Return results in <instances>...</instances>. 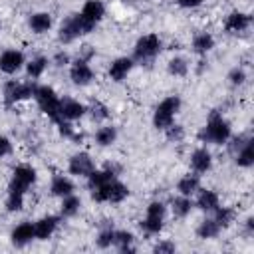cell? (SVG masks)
Instances as JSON below:
<instances>
[{
    "label": "cell",
    "mask_w": 254,
    "mask_h": 254,
    "mask_svg": "<svg viewBox=\"0 0 254 254\" xmlns=\"http://www.w3.org/2000/svg\"><path fill=\"white\" fill-rule=\"evenodd\" d=\"M198 139L202 143H214V145H222L230 139V123L216 111L210 113L206 125L202 127V131L198 133Z\"/></svg>",
    "instance_id": "6da1fadb"
},
{
    "label": "cell",
    "mask_w": 254,
    "mask_h": 254,
    "mask_svg": "<svg viewBox=\"0 0 254 254\" xmlns=\"http://www.w3.org/2000/svg\"><path fill=\"white\" fill-rule=\"evenodd\" d=\"M93 28H95V26L89 24L79 12H77V14H71V16H67V18L62 22L60 32H58V40H60L62 44H69V42H73L75 38L89 34Z\"/></svg>",
    "instance_id": "7a4b0ae2"
},
{
    "label": "cell",
    "mask_w": 254,
    "mask_h": 254,
    "mask_svg": "<svg viewBox=\"0 0 254 254\" xmlns=\"http://www.w3.org/2000/svg\"><path fill=\"white\" fill-rule=\"evenodd\" d=\"M34 99H36L38 107H40L54 123H60V121H62V115H60V97H58V93L54 91V87H50V85H36Z\"/></svg>",
    "instance_id": "3957f363"
},
{
    "label": "cell",
    "mask_w": 254,
    "mask_h": 254,
    "mask_svg": "<svg viewBox=\"0 0 254 254\" xmlns=\"http://www.w3.org/2000/svg\"><path fill=\"white\" fill-rule=\"evenodd\" d=\"M181 109V97L179 95H169V97H165L159 105H157V109H155V113H153V125L157 127V129H167L169 125H173V119H175V115H177V111Z\"/></svg>",
    "instance_id": "277c9868"
},
{
    "label": "cell",
    "mask_w": 254,
    "mask_h": 254,
    "mask_svg": "<svg viewBox=\"0 0 254 254\" xmlns=\"http://www.w3.org/2000/svg\"><path fill=\"white\" fill-rule=\"evenodd\" d=\"M127 196H129V189L117 179H113L101 187L91 189V198L97 202H121Z\"/></svg>",
    "instance_id": "5b68a950"
},
{
    "label": "cell",
    "mask_w": 254,
    "mask_h": 254,
    "mask_svg": "<svg viewBox=\"0 0 254 254\" xmlns=\"http://www.w3.org/2000/svg\"><path fill=\"white\" fill-rule=\"evenodd\" d=\"M163 48V42L157 34H147L143 38L137 40L135 48H133V60L137 62H147V60H153Z\"/></svg>",
    "instance_id": "8992f818"
},
{
    "label": "cell",
    "mask_w": 254,
    "mask_h": 254,
    "mask_svg": "<svg viewBox=\"0 0 254 254\" xmlns=\"http://www.w3.org/2000/svg\"><path fill=\"white\" fill-rule=\"evenodd\" d=\"M165 204L161 200H153L149 206H147V214L141 222V228L147 232V234H159L161 228H163V222H165Z\"/></svg>",
    "instance_id": "52a82bcc"
},
{
    "label": "cell",
    "mask_w": 254,
    "mask_h": 254,
    "mask_svg": "<svg viewBox=\"0 0 254 254\" xmlns=\"http://www.w3.org/2000/svg\"><path fill=\"white\" fill-rule=\"evenodd\" d=\"M36 83H20V81H8L4 85V103L10 107L22 99L34 97Z\"/></svg>",
    "instance_id": "ba28073f"
},
{
    "label": "cell",
    "mask_w": 254,
    "mask_h": 254,
    "mask_svg": "<svg viewBox=\"0 0 254 254\" xmlns=\"http://www.w3.org/2000/svg\"><path fill=\"white\" fill-rule=\"evenodd\" d=\"M34 183H36V169L30 165H18L12 173V181H10L8 190H18V192L26 194V190Z\"/></svg>",
    "instance_id": "9c48e42d"
},
{
    "label": "cell",
    "mask_w": 254,
    "mask_h": 254,
    "mask_svg": "<svg viewBox=\"0 0 254 254\" xmlns=\"http://www.w3.org/2000/svg\"><path fill=\"white\" fill-rule=\"evenodd\" d=\"M117 173H119V167L117 165H111V163L105 165V169H101V171L93 169L87 175V187H89V190L95 189V187H101V185H105V183H109L113 179H117Z\"/></svg>",
    "instance_id": "30bf717a"
},
{
    "label": "cell",
    "mask_w": 254,
    "mask_h": 254,
    "mask_svg": "<svg viewBox=\"0 0 254 254\" xmlns=\"http://www.w3.org/2000/svg\"><path fill=\"white\" fill-rule=\"evenodd\" d=\"M24 64L26 60L20 50H6L0 54V71L4 73H16Z\"/></svg>",
    "instance_id": "8fae6325"
},
{
    "label": "cell",
    "mask_w": 254,
    "mask_h": 254,
    "mask_svg": "<svg viewBox=\"0 0 254 254\" xmlns=\"http://www.w3.org/2000/svg\"><path fill=\"white\" fill-rule=\"evenodd\" d=\"M69 77H71V81L75 85H87L93 79V69L89 67V64L85 60H79L77 58L71 64V67H69Z\"/></svg>",
    "instance_id": "7c38bea8"
},
{
    "label": "cell",
    "mask_w": 254,
    "mask_h": 254,
    "mask_svg": "<svg viewBox=\"0 0 254 254\" xmlns=\"http://www.w3.org/2000/svg\"><path fill=\"white\" fill-rule=\"evenodd\" d=\"M67 169L75 177H87L95 169V165H93V159L89 157V153H75L69 159V167Z\"/></svg>",
    "instance_id": "4fadbf2b"
},
{
    "label": "cell",
    "mask_w": 254,
    "mask_h": 254,
    "mask_svg": "<svg viewBox=\"0 0 254 254\" xmlns=\"http://www.w3.org/2000/svg\"><path fill=\"white\" fill-rule=\"evenodd\" d=\"M85 111H87V107H85L83 103L75 101V99H69V97L60 99V115H62V119H65V121H75V119L83 117Z\"/></svg>",
    "instance_id": "5bb4252c"
},
{
    "label": "cell",
    "mask_w": 254,
    "mask_h": 254,
    "mask_svg": "<svg viewBox=\"0 0 254 254\" xmlns=\"http://www.w3.org/2000/svg\"><path fill=\"white\" fill-rule=\"evenodd\" d=\"M60 224V216H54V214H48V216H42L40 220L34 222V234L38 240H48L56 228Z\"/></svg>",
    "instance_id": "9a60e30c"
},
{
    "label": "cell",
    "mask_w": 254,
    "mask_h": 254,
    "mask_svg": "<svg viewBox=\"0 0 254 254\" xmlns=\"http://www.w3.org/2000/svg\"><path fill=\"white\" fill-rule=\"evenodd\" d=\"M10 238H12V244L18 246V248L30 244V242L36 238V234H34V224H32V222H20V224L12 230Z\"/></svg>",
    "instance_id": "2e32d148"
},
{
    "label": "cell",
    "mask_w": 254,
    "mask_h": 254,
    "mask_svg": "<svg viewBox=\"0 0 254 254\" xmlns=\"http://www.w3.org/2000/svg\"><path fill=\"white\" fill-rule=\"evenodd\" d=\"M190 167H192L194 173H206V171H210V167H212V155H210V151L204 149V147L194 149L192 155H190Z\"/></svg>",
    "instance_id": "e0dca14e"
},
{
    "label": "cell",
    "mask_w": 254,
    "mask_h": 254,
    "mask_svg": "<svg viewBox=\"0 0 254 254\" xmlns=\"http://www.w3.org/2000/svg\"><path fill=\"white\" fill-rule=\"evenodd\" d=\"M250 22H252V18H250L248 14H244V12H238V10H236V12H230V14L226 16L224 28H226V32L238 34V32H244V30H248Z\"/></svg>",
    "instance_id": "ac0fdd59"
},
{
    "label": "cell",
    "mask_w": 254,
    "mask_h": 254,
    "mask_svg": "<svg viewBox=\"0 0 254 254\" xmlns=\"http://www.w3.org/2000/svg\"><path fill=\"white\" fill-rule=\"evenodd\" d=\"M89 24H93V26H97L99 24V20L105 16V6H103V2L101 0H87L85 4H83V8H81V12H79Z\"/></svg>",
    "instance_id": "d6986e66"
},
{
    "label": "cell",
    "mask_w": 254,
    "mask_h": 254,
    "mask_svg": "<svg viewBox=\"0 0 254 254\" xmlns=\"http://www.w3.org/2000/svg\"><path fill=\"white\" fill-rule=\"evenodd\" d=\"M131 69H133V58H117L109 65V77L113 81H123Z\"/></svg>",
    "instance_id": "ffe728a7"
},
{
    "label": "cell",
    "mask_w": 254,
    "mask_h": 254,
    "mask_svg": "<svg viewBox=\"0 0 254 254\" xmlns=\"http://www.w3.org/2000/svg\"><path fill=\"white\" fill-rule=\"evenodd\" d=\"M196 208L204 210V212H214L216 206H218V194L214 190H200L198 196H196V202H194Z\"/></svg>",
    "instance_id": "44dd1931"
},
{
    "label": "cell",
    "mask_w": 254,
    "mask_h": 254,
    "mask_svg": "<svg viewBox=\"0 0 254 254\" xmlns=\"http://www.w3.org/2000/svg\"><path fill=\"white\" fill-rule=\"evenodd\" d=\"M28 24H30L32 32H36V34H44V32H48V30L52 28V16H50L48 12H36V14L30 16Z\"/></svg>",
    "instance_id": "7402d4cb"
},
{
    "label": "cell",
    "mask_w": 254,
    "mask_h": 254,
    "mask_svg": "<svg viewBox=\"0 0 254 254\" xmlns=\"http://www.w3.org/2000/svg\"><path fill=\"white\" fill-rule=\"evenodd\" d=\"M212 48H214V38H212L208 32H200V34H196V36L192 38V50H194V54L204 56V54H208Z\"/></svg>",
    "instance_id": "603a6c76"
},
{
    "label": "cell",
    "mask_w": 254,
    "mask_h": 254,
    "mask_svg": "<svg viewBox=\"0 0 254 254\" xmlns=\"http://www.w3.org/2000/svg\"><path fill=\"white\" fill-rule=\"evenodd\" d=\"M50 190H52V194H56V196L71 194V192H73V183H71L67 177H64V175H56V177L52 179Z\"/></svg>",
    "instance_id": "cb8c5ba5"
},
{
    "label": "cell",
    "mask_w": 254,
    "mask_h": 254,
    "mask_svg": "<svg viewBox=\"0 0 254 254\" xmlns=\"http://www.w3.org/2000/svg\"><path fill=\"white\" fill-rule=\"evenodd\" d=\"M220 232V226L216 224L214 218H204L200 220V224L196 226V236L202 238V240H210V238H216Z\"/></svg>",
    "instance_id": "d4e9b609"
},
{
    "label": "cell",
    "mask_w": 254,
    "mask_h": 254,
    "mask_svg": "<svg viewBox=\"0 0 254 254\" xmlns=\"http://www.w3.org/2000/svg\"><path fill=\"white\" fill-rule=\"evenodd\" d=\"M198 185H200V181H198V175H185L179 183H177V190L181 192V194H185V196H192L196 190H198Z\"/></svg>",
    "instance_id": "484cf974"
},
{
    "label": "cell",
    "mask_w": 254,
    "mask_h": 254,
    "mask_svg": "<svg viewBox=\"0 0 254 254\" xmlns=\"http://www.w3.org/2000/svg\"><path fill=\"white\" fill-rule=\"evenodd\" d=\"M234 161L238 167H252L254 163V151H252V139H248L236 153H234Z\"/></svg>",
    "instance_id": "4316f807"
},
{
    "label": "cell",
    "mask_w": 254,
    "mask_h": 254,
    "mask_svg": "<svg viewBox=\"0 0 254 254\" xmlns=\"http://www.w3.org/2000/svg\"><path fill=\"white\" fill-rule=\"evenodd\" d=\"M79 206H81V198L71 192V194L62 196L60 212H62V216H75V214L79 212Z\"/></svg>",
    "instance_id": "83f0119b"
},
{
    "label": "cell",
    "mask_w": 254,
    "mask_h": 254,
    "mask_svg": "<svg viewBox=\"0 0 254 254\" xmlns=\"http://www.w3.org/2000/svg\"><path fill=\"white\" fill-rule=\"evenodd\" d=\"M192 206H194V202L190 200V196H185V194H181V196L173 198V202H171L173 214H175V216H179V218H185V216L192 210Z\"/></svg>",
    "instance_id": "f1b7e54d"
},
{
    "label": "cell",
    "mask_w": 254,
    "mask_h": 254,
    "mask_svg": "<svg viewBox=\"0 0 254 254\" xmlns=\"http://www.w3.org/2000/svg\"><path fill=\"white\" fill-rule=\"evenodd\" d=\"M115 139H117V129L113 125H105L95 131V143L99 147H109L111 143H115Z\"/></svg>",
    "instance_id": "f546056e"
},
{
    "label": "cell",
    "mask_w": 254,
    "mask_h": 254,
    "mask_svg": "<svg viewBox=\"0 0 254 254\" xmlns=\"http://www.w3.org/2000/svg\"><path fill=\"white\" fill-rule=\"evenodd\" d=\"M234 218H236V210L232 208V206H216V210H214V220H216V224L220 226V228H226V226H230L232 222H234Z\"/></svg>",
    "instance_id": "4dcf8cb0"
},
{
    "label": "cell",
    "mask_w": 254,
    "mask_h": 254,
    "mask_svg": "<svg viewBox=\"0 0 254 254\" xmlns=\"http://www.w3.org/2000/svg\"><path fill=\"white\" fill-rule=\"evenodd\" d=\"M133 234L127 230H115V238H113V246L119 248V252H135L133 246Z\"/></svg>",
    "instance_id": "1f68e13d"
},
{
    "label": "cell",
    "mask_w": 254,
    "mask_h": 254,
    "mask_svg": "<svg viewBox=\"0 0 254 254\" xmlns=\"http://www.w3.org/2000/svg\"><path fill=\"white\" fill-rule=\"evenodd\" d=\"M167 69H169V73H171V75L183 77V75H187V71H189V64H187V60H185V58L175 56V58H171V60H169Z\"/></svg>",
    "instance_id": "d6a6232c"
},
{
    "label": "cell",
    "mask_w": 254,
    "mask_h": 254,
    "mask_svg": "<svg viewBox=\"0 0 254 254\" xmlns=\"http://www.w3.org/2000/svg\"><path fill=\"white\" fill-rule=\"evenodd\" d=\"M46 65H48V58L40 56V58H34L32 62H28V65H26V71H28V75H30L32 79H36V77H40V75L44 73Z\"/></svg>",
    "instance_id": "836d02e7"
},
{
    "label": "cell",
    "mask_w": 254,
    "mask_h": 254,
    "mask_svg": "<svg viewBox=\"0 0 254 254\" xmlns=\"http://www.w3.org/2000/svg\"><path fill=\"white\" fill-rule=\"evenodd\" d=\"M24 206V192H18V190H8V196H6V208L10 212H18L22 210Z\"/></svg>",
    "instance_id": "e575fe53"
},
{
    "label": "cell",
    "mask_w": 254,
    "mask_h": 254,
    "mask_svg": "<svg viewBox=\"0 0 254 254\" xmlns=\"http://www.w3.org/2000/svg\"><path fill=\"white\" fill-rule=\"evenodd\" d=\"M87 111H89V115H91L93 121H103V119L109 117V111H107V107H105L101 101H93V103L87 107Z\"/></svg>",
    "instance_id": "d590c367"
},
{
    "label": "cell",
    "mask_w": 254,
    "mask_h": 254,
    "mask_svg": "<svg viewBox=\"0 0 254 254\" xmlns=\"http://www.w3.org/2000/svg\"><path fill=\"white\" fill-rule=\"evenodd\" d=\"M113 238H115V230H113L111 226H107V228H103V230L97 234L95 244H97L99 248H109V246H113Z\"/></svg>",
    "instance_id": "8d00e7d4"
},
{
    "label": "cell",
    "mask_w": 254,
    "mask_h": 254,
    "mask_svg": "<svg viewBox=\"0 0 254 254\" xmlns=\"http://www.w3.org/2000/svg\"><path fill=\"white\" fill-rule=\"evenodd\" d=\"M228 79H230L232 85H242V83L246 81V71H244L242 67H234V69H230Z\"/></svg>",
    "instance_id": "74e56055"
},
{
    "label": "cell",
    "mask_w": 254,
    "mask_h": 254,
    "mask_svg": "<svg viewBox=\"0 0 254 254\" xmlns=\"http://www.w3.org/2000/svg\"><path fill=\"white\" fill-rule=\"evenodd\" d=\"M165 131H167V139H169V141H175V143L181 141L183 135H185V131H183L181 125H169Z\"/></svg>",
    "instance_id": "f35d334b"
},
{
    "label": "cell",
    "mask_w": 254,
    "mask_h": 254,
    "mask_svg": "<svg viewBox=\"0 0 254 254\" xmlns=\"http://www.w3.org/2000/svg\"><path fill=\"white\" fill-rule=\"evenodd\" d=\"M175 250H177V246L173 242H169V240H163V242L153 246V252H157V254H173Z\"/></svg>",
    "instance_id": "ab89813d"
},
{
    "label": "cell",
    "mask_w": 254,
    "mask_h": 254,
    "mask_svg": "<svg viewBox=\"0 0 254 254\" xmlns=\"http://www.w3.org/2000/svg\"><path fill=\"white\" fill-rule=\"evenodd\" d=\"M248 139H250L248 135H238V137L230 139V143H228V151L234 155V153H236V151H238V149H240V147H242V145H244Z\"/></svg>",
    "instance_id": "60d3db41"
},
{
    "label": "cell",
    "mask_w": 254,
    "mask_h": 254,
    "mask_svg": "<svg viewBox=\"0 0 254 254\" xmlns=\"http://www.w3.org/2000/svg\"><path fill=\"white\" fill-rule=\"evenodd\" d=\"M10 153H12V143H10V139L4 137V135H0V159L6 157V155H10Z\"/></svg>",
    "instance_id": "b9f144b4"
},
{
    "label": "cell",
    "mask_w": 254,
    "mask_h": 254,
    "mask_svg": "<svg viewBox=\"0 0 254 254\" xmlns=\"http://www.w3.org/2000/svg\"><path fill=\"white\" fill-rule=\"evenodd\" d=\"M54 64H56V65H67V64H69V56H67L65 52H58V54L54 56Z\"/></svg>",
    "instance_id": "7bdbcfd3"
},
{
    "label": "cell",
    "mask_w": 254,
    "mask_h": 254,
    "mask_svg": "<svg viewBox=\"0 0 254 254\" xmlns=\"http://www.w3.org/2000/svg\"><path fill=\"white\" fill-rule=\"evenodd\" d=\"M177 4L181 8H196V6L202 4V0H177Z\"/></svg>",
    "instance_id": "ee69618b"
},
{
    "label": "cell",
    "mask_w": 254,
    "mask_h": 254,
    "mask_svg": "<svg viewBox=\"0 0 254 254\" xmlns=\"http://www.w3.org/2000/svg\"><path fill=\"white\" fill-rule=\"evenodd\" d=\"M93 54H95V52H93L91 46H83V48H81V54H79V60H85V62H87Z\"/></svg>",
    "instance_id": "f6af8a7d"
},
{
    "label": "cell",
    "mask_w": 254,
    "mask_h": 254,
    "mask_svg": "<svg viewBox=\"0 0 254 254\" xmlns=\"http://www.w3.org/2000/svg\"><path fill=\"white\" fill-rule=\"evenodd\" d=\"M246 232H248V234H252V232H254V218H252V216H248V218H246Z\"/></svg>",
    "instance_id": "bcb514c9"
},
{
    "label": "cell",
    "mask_w": 254,
    "mask_h": 254,
    "mask_svg": "<svg viewBox=\"0 0 254 254\" xmlns=\"http://www.w3.org/2000/svg\"><path fill=\"white\" fill-rule=\"evenodd\" d=\"M0 26H2V24H0Z\"/></svg>",
    "instance_id": "7dc6e473"
}]
</instances>
